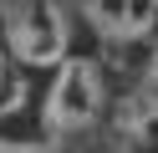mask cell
I'll return each mask as SVG.
<instances>
[{"instance_id": "6da1fadb", "label": "cell", "mask_w": 158, "mask_h": 153, "mask_svg": "<svg viewBox=\"0 0 158 153\" xmlns=\"http://www.w3.org/2000/svg\"><path fill=\"white\" fill-rule=\"evenodd\" d=\"M107 107V82H102V66L92 56H72L56 66V82L46 92V107H41V122L51 138H66V133H87Z\"/></svg>"}, {"instance_id": "7a4b0ae2", "label": "cell", "mask_w": 158, "mask_h": 153, "mask_svg": "<svg viewBox=\"0 0 158 153\" xmlns=\"http://www.w3.org/2000/svg\"><path fill=\"white\" fill-rule=\"evenodd\" d=\"M5 46L21 66H61L72 46V20L56 0H15L5 15Z\"/></svg>"}, {"instance_id": "3957f363", "label": "cell", "mask_w": 158, "mask_h": 153, "mask_svg": "<svg viewBox=\"0 0 158 153\" xmlns=\"http://www.w3.org/2000/svg\"><path fill=\"white\" fill-rule=\"evenodd\" d=\"M87 26L112 46H133L158 31V0H87Z\"/></svg>"}, {"instance_id": "277c9868", "label": "cell", "mask_w": 158, "mask_h": 153, "mask_svg": "<svg viewBox=\"0 0 158 153\" xmlns=\"http://www.w3.org/2000/svg\"><path fill=\"white\" fill-rule=\"evenodd\" d=\"M148 102L158 107V71H153V82H148Z\"/></svg>"}, {"instance_id": "5b68a950", "label": "cell", "mask_w": 158, "mask_h": 153, "mask_svg": "<svg viewBox=\"0 0 158 153\" xmlns=\"http://www.w3.org/2000/svg\"><path fill=\"white\" fill-rule=\"evenodd\" d=\"M0 92H5V51H0Z\"/></svg>"}]
</instances>
